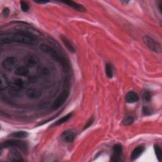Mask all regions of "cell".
Instances as JSON below:
<instances>
[{"label":"cell","mask_w":162,"mask_h":162,"mask_svg":"<svg viewBox=\"0 0 162 162\" xmlns=\"http://www.w3.org/2000/svg\"><path fill=\"white\" fill-rule=\"evenodd\" d=\"M20 42L30 45L37 44L36 38L31 33L20 31L12 34H3L0 35V43L8 44L12 42Z\"/></svg>","instance_id":"cell-1"},{"label":"cell","mask_w":162,"mask_h":162,"mask_svg":"<svg viewBox=\"0 0 162 162\" xmlns=\"http://www.w3.org/2000/svg\"><path fill=\"white\" fill-rule=\"evenodd\" d=\"M2 148H18L22 151L25 152L28 149V145L24 141L20 140H8L2 144Z\"/></svg>","instance_id":"cell-2"},{"label":"cell","mask_w":162,"mask_h":162,"mask_svg":"<svg viewBox=\"0 0 162 162\" xmlns=\"http://www.w3.org/2000/svg\"><path fill=\"white\" fill-rule=\"evenodd\" d=\"M142 39L145 44L151 51L158 53H161V46L160 42H158L155 39L148 35H145V36L142 38Z\"/></svg>","instance_id":"cell-3"},{"label":"cell","mask_w":162,"mask_h":162,"mask_svg":"<svg viewBox=\"0 0 162 162\" xmlns=\"http://www.w3.org/2000/svg\"><path fill=\"white\" fill-rule=\"evenodd\" d=\"M40 48L44 53H46V54H47V55H50L52 58H53L55 60L61 62L62 64H64V63L65 62L64 61H63L61 57L60 56L58 52L55 49L53 48L52 47L48 46V45L42 44L40 46Z\"/></svg>","instance_id":"cell-4"},{"label":"cell","mask_w":162,"mask_h":162,"mask_svg":"<svg viewBox=\"0 0 162 162\" xmlns=\"http://www.w3.org/2000/svg\"><path fill=\"white\" fill-rule=\"evenodd\" d=\"M70 92L68 90H64L61 93L59 94V96L57 98L56 100L54 101L53 104V109L54 110H57L64 105L67 101V98H68Z\"/></svg>","instance_id":"cell-5"},{"label":"cell","mask_w":162,"mask_h":162,"mask_svg":"<svg viewBox=\"0 0 162 162\" xmlns=\"http://www.w3.org/2000/svg\"><path fill=\"white\" fill-rule=\"evenodd\" d=\"M18 65L17 59L15 57H8L2 62V67L7 70H12Z\"/></svg>","instance_id":"cell-6"},{"label":"cell","mask_w":162,"mask_h":162,"mask_svg":"<svg viewBox=\"0 0 162 162\" xmlns=\"http://www.w3.org/2000/svg\"><path fill=\"white\" fill-rule=\"evenodd\" d=\"M77 136V132L74 129H68L61 135V139L66 142H72Z\"/></svg>","instance_id":"cell-7"},{"label":"cell","mask_w":162,"mask_h":162,"mask_svg":"<svg viewBox=\"0 0 162 162\" xmlns=\"http://www.w3.org/2000/svg\"><path fill=\"white\" fill-rule=\"evenodd\" d=\"M122 146L120 145H115L113 148V155L111 158L112 161H119L120 160V156L122 153Z\"/></svg>","instance_id":"cell-8"},{"label":"cell","mask_w":162,"mask_h":162,"mask_svg":"<svg viewBox=\"0 0 162 162\" xmlns=\"http://www.w3.org/2000/svg\"><path fill=\"white\" fill-rule=\"evenodd\" d=\"M8 159L11 161H24L21 154L16 149H12L9 151Z\"/></svg>","instance_id":"cell-9"},{"label":"cell","mask_w":162,"mask_h":162,"mask_svg":"<svg viewBox=\"0 0 162 162\" xmlns=\"http://www.w3.org/2000/svg\"><path fill=\"white\" fill-rule=\"evenodd\" d=\"M61 3H64V4L67 5V6L71 8H72L73 9H74V10L77 11L81 12H86V8L82 5L78 4L75 2H72V1H64V2H61Z\"/></svg>","instance_id":"cell-10"},{"label":"cell","mask_w":162,"mask_h":162,"mask_svg":"<svg viewBox=\"0 0 162 162\" xmlns=\"http://www.w3.org/2000/svg\"><path fill=\"white\" fill-rule=\"evenodd\" d=\"M139 100V98L138 94L134 91L129 92L125 97L126 102L128 103H134L138 101Z\"/></svg>","instance_id":"cell-11"},{"label":"cell","mask_w":162,"mask_h":162,"mask_svg":"<svg viewBox=\"0 0 162 162\" xmlns=\"http://www.w3.org/2000/svg\"><path fill=\"white\" fill-rule=\"evenodd\" d=\"M144 151H145V148H144L143 146H139L136 147L132 152L131 156V160H134L137 159L138 157H139L142 155Z\"/></svg>","instance_id":"cell-12"},{"label":"cell","mask_w":162,"mask_h":162,"mask_svg":"<svg viewBox=\"0 0 162 162\" xmlns=\"http://www.w3.org/2000/svg\"><path fill=\"white\" fill-rule=\"evenodd\" d=\"M27 94L32 99H38L41 96V92L38 89H29L27 91Z\"/></svg>","instance_id":"cell-13"},{"label":"cell","mask_w":162,"mask_h":162,"mask_svg":"<svg viewBox=\"0 0 162 162\" xmlns=\"http://www.w3.org/2000/svg\"><path fill=\"white\" fill-rule=\"evenodd\" d=\"M9 86V82L6 75L1 73L0 74V89L3 91L5 90Z\"/></svg>","instance_id":"cell-14"},{"label":"cell","mask_w":162,"mask_h":162,"mask_svg":"<svg viewBox=\"0 0 162 162\" xmlns=\"http://www.w3.org/2000/svg\"><path fill=\"white\" fill-rule=\"evenodd\" d=\"M60 38L63 42V43L64 44L65 47L68 50V51L71 53H74L75 52V48L72 44L71 43L70 40H68L66 37L64 36V35H61L60 36Z\"/></svg>","instance_id":"cell-15"},{"label":"cell","mask_w":162,"mask_h":162,"mask_svg":"<svg viewBox=\"0 0 162 162\" xmlns=\"http://www.w3.org/2000/svg\"><path fill=\"white\" fill-rule=\"evenodd\" d=\"M28 132L26 131H17L14 132L10 134V137L13 138H25L28 136Z\"/></svg>","instance_id":"cell-16"},{"label":"cell","mask_w":162,"mask_h":162,"mask_svg":"<svg viewBox=\"0 0 162 162\" xmlns=\"http://www.w3.org/2000/svg\"><path fill=\"white\" fill-rule=\"evenodd\" d=\"M15 74L18 75L25 76L29 74V69L25 67H19L15 69Z\"/></svg>","instance_id":"cell-17"},{"label":"cell","mask_w":162,"mask_h":162,"mask_svg":"<svg viewBox=\"0 0 162 162\" xmlns=\"http://www.w3.org/2000/svg\"><path fill=\"white\" fill-rule=\"evenodd\" d=\"M72 113H70L68 114H67V115L63 116L62 118H61L60 119H59L58 120H57L55 123H54L53 124V126H58V125H60L63 123H64L65 122H67L68 120H69V119L72 117Z\"/></svg>","instance_id":"cell-18"},{"label":"cell","mask_w":162,"mask_h":162,"mask_svg":"<svg viewBox=\"0 0 162 162\" xmlns=\"http://www.w3.org/2000/svg\"><path fill=\"white\" fill-rule=\"evenodd\" d=\"M105 72H106V75L108 77L112 78L113 77V68L111 64H106Z\"/></svg>","instance_id":"cell-19"},{"label":"cell","mask_w":162,"mask_h":162,"mask_svg":"<svg viewBox=\"0 0 162 162\" xmlns=\"http://www.w3.org/2000/svg\"><path fill=\"white\" fill-rule=\"evenodd\" d=\"M23 84H24V83H23V80L22 79H16L15 80V82H14L13 86H12V88L14 90L19 89L20 87H22V86H23Z\"/></svg>","instance_id":"cell-20"},{"label":"cell","mask_w":162,"mask_h":162,"mask_svg":"<svg viewBox=\"0 0 162 162\" xmlns=\"http://www.w3.org/2000/svg\"><path fill=\"white\" fill-rule=\"evenodd\" d=\"M154 149H155V154H156V156L158 161H161V147L157 145H155L154 146Z\"/></svg>","instance_id":"cell-21"},{"label":"cell","mask_w":162,"mask_h":162,"mask_svg":"<svg viewBox=\"0 0 162 162\" xmlns=\"http://www.w3.org/2000/svg\"><path fill=\"white\" fill-rule=\"evenodd\" d=\"M134 121V119L132 116H127L124 119L123 123L125 125H130L132 123H133Z\"/></svg>","instance_id":"cell-22"},{"label":"cell","mask_w":162,"mask_h":162,"mask_svg":"<svg viewBox=\"0 0 162 162\" xmlns=\"http://www.w3.org/2000/svg\"><path fill=\"white\" fill-rule=\"evenodd\" d=\"M20 6H21L22 10L24 12H27L29 10V5H28V3L25 2H24V1H21L20 2Z\"/></svg>","instance_id":"cell-23"},{"label":"cell","mask_w":162,"mask_h":162,"mask_svg":"<svg viewBox=\"0 0 162 162\" xmlns=\"http://www.w3.org/2000/svg\"><path fill=\"white\" fill-rule=\"evenodd\" d=\"M143 97H144V99H145V101H149L151 99V94L149 91H146L145 92V93H144Z\"/></svg>","instance_id":"cell-24"},{"label":"cell","mask_w":162,"mask_h":162,"mask_svg":"<svg viewBox=\"0 0 162 162\" xmlns=\"http://www.w3.org/2000/svg\"><path fill=\"white\" fill-rule=\"evenodd\" d=\"M93 122H94V119H93V118H91V119H90L87 121V123L86 124V125L84 126V130H85V129L89 128V127H91V126L93 125Z\"/></svg>","instance_id":"cell-25"},{"label":"cell","mask_w":162,"mask_h":162,"mask_svg":"<svg viewBox=\"0 0 162 162\" xmlns=\"http://www.w3.org/2000/svg\"><path fill=\"white\" fill-rule=\"evenodd\" d=\"M36 58H38L36 57H32L31 56L29 59H28V61L29 62V64H35L36 63Z\"/></svg>","instance_id":"cell-26"},{"label":"cell","mask_w":162,"mask_h":162,"mask_svg":"<svg viewBox=\"0 0 162 162\" xmlns=\"http://www.w3.org/2000/svg\"><path fill=\"white\" fill-rule=\"evenodd\" d=\"M142 112H143L144 114L146 115H149L151 113L150 110H149V109L147 107H144L143 109H142Z\"/></svg>","instance_id":"cell-27"},{"label":"cell","mask_w":162,"mask_h":162,"mask_svg":"<svg viewBox=\"0 0 162 162\" xmlns=\"http://www.w3.org/2000/svg\"><path fill=\"white\" fill-rule=\"evenodd\" d=\"M2 13L5 17H7L9 15V13H10V10H9V9L8 8H5L3 9Z\"/></svg>","instance_id":"cell-28"},{"label":"cell","mask_w":162,"mask_h":162,"mask_svg":"<svg viewBox=\"0 0 162 162\" xmlns=\"http://www.w3.org/2000/svg\"><path fill=\"white\" fill-rule=\"evenodd\" d=\"M36 2V3H48V2H46V1H44V2H42V1H36V2Z\"/></svg>","instance_id":"cell-29"}]
</instances>
